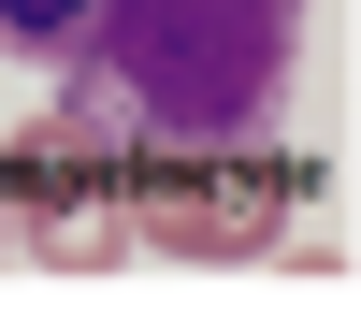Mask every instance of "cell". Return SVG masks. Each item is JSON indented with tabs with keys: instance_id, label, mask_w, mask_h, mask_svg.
<instances>
[{
	"instance_id": "3",
	"label": "cell",
	"mask_w": 361,
	"mask_h": 318,
	"mask_svg": "<svg viewBox=\"0 0 361 318\" xmlns=\"http://www.w3.org/2000/svg\"><path fill=\"white\" fill-rule=\"evenodd\" d=\"M102 0H0V58H73V29Z\"/></svg>"
},
{
	"instance_id": "2",
	"label": "cell",
	"mask_w": 361,
	"mask_h": 318,
	"mask_svg": "<svg viewBox=\"0 0 361 318\" xmlns=\"http://www.w3.org/2000/svg\"><path fill=\"white\" fill-rule=\"evenodd\" d=\"M159 246H173V260H246V246H275V188H217V202H159Z\"/></svg>"
},
{
	"instance_id": "1",
	"label": "cell",
	"mask_w": 361,
	"mask_h": 318,
	"mask_svg": "<svg viewBox=\"0 0 361 318\" xmlns=\"http://www.w3.org/2000/svg\"><path fill=\"white\" fill-rule=\"evenodd\" d=\"M304 0H102L58 58V116L102 159H231L275 130Z\"/></svg>"
},
{
	"instance_id": "4",
	"label": "cell",
	"mask_w": 361,
	"mask_h": 318,
	"mask_svg": "<svg viewBox=\"0 0 361 318\" xmlns=\"http://www.w3.org/2000/svg\"><path fill=\"white\" fill-rule=\"evenodd\" d=\"M116 246H130L116 217H44V260H58V275H87V260H116Z\"/></svg>"
}]
</instances>
